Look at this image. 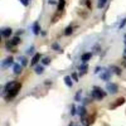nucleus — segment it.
<instances>
[{
  "label": "nucleus",
  "mask_w": 126,
  "mask_h": 126,
  "mask_svg": "<svg viewBox=\"0 0 126 126\" xmlns=\"http://www.w3.org/2000/svg\"><path fill=\"white\" fill-rule=\"evenodd\" d=\"M106 92H105L101 87H97V86H94L92 88V92H91V97L94 98V100H97V101H101L102 98L106 97Z\"/></svg>",
  "instance_id": "obj_1"
},
{
  "label": "nucleus",
  "mask_w": 126,
  "mask_h": 126,
  "mask_svg": "<svg viewBox=\"0 0 126 126\" xmlns=\"http://www.w3.org/2000/svg\"><path fill=\"white\" fill-rule=\"evenodd\" d=\"M20 88H22V83H16V85L12 88V90H10V91H8L5 94H4V97H5V100L6 101H10V100H13L15 96H16V94L19 93V91H20Z\"/></svg>",
  "instance_id": "obj_2"
},
{
  "label": "nucleus",
  "mask_w": 126,
  "mask_h": 126,
  "mask_svg": "<svg viewBox=\"0 0 126 126\" xmlns=\"http://www.w3.org/2000/svg\"><path fill=\"white\" fill-rule=\"evenodd\" d=\"M106 90L109 91V93L115 94V93H117V92H119V86L116 85V83H113V82H107Z\"/></svg>",
  "instance_id": "obj_3"
},
{
  "label": "nucleus",
  "mask_w": 126,
  "mask_h": 126,
  "mask_svg": "<svg viewBox=\"0 0 126 126\" xmlns=\"http://www.w3.org/2000/svg\"><path fill=\"white\" fill-rule=\"evenodd\" d=\"M111 75H112V72L110 71V68L109 69H106V68H103L102 71H101V75H100V77H101V79L102 81H110V78H111Z\"/></svg>",
  "instance_id": "obj_4"
},
{
  "label": "nucleus",
  "mask_w": 126,
  "mask_h": 126,
  "mask_svg": "<svg viewBox=\"0 0 126 126\" xmlns=\"http://www.w3.org/2000/svg\"><path fill=\"white\" fill-rule=\"evenodd\" d=\"M10 66H14V59H13L12 56L8 57V58H5V59L1 62V67H3L4 69L8 68V67H10Z\"/></svg>",
  "instance_id": "obj_5"
},
{
  "label": "nucleus",
  "mask_w": 126,
  "mask_h": 126,
  "mask_svg": "<svg viewBox=\"0 0 126 126\" xmlns=\"http://www.w3.org/2000/svg\"><path fill=\"white\" fill-rule=\"evenodd\" d=\"M0 33H1V37L3 38H9L10 35L13 34V29L12 28H3Z\"/></svg>",
  "instance_id": "obj_6"
},
{
  "label": "nucleus",
  "mask_w": 126,
  "mask_h": 126,
  "mask_svg": "<svg viewBox=\"0 0 126 126\" xmlns=\"http://www.w3.org/2000/svg\"><path fill=\"white\" fill-rule=\"evenodd\" d=\"M125 97H119L117 100H116V102H115L113 105H111V106H110V109H116V107H119L120 106V105H124L125 103Z\"/></svg>",
  "instance_id": "obj_7"
},
{
  "label": "nucleus",
  "mask_w": 126,
  "mask_h": 126,
  "mask_svg": "<svg viewBox=\"0 0 126 126\" xmlns=\"http://www.w3.org/2000/svg\"><path fill=\"white\" fill-rule=\"evenodd\" d=\"M87 69H88V66L86 64V63H82V64L78 67V73L81 76H83V75H86V73H87Z\"/></svg>",
  "instance_id": "obj_8"
},
{
  "label": "nucleus",
  "mask_w": 126,
  "mask_h": 126,
  "mask_svg": "<svg viewBox=\"0 0 126 126\" xmlns=\"http://www.w3.org/2000/svg\"><path fill=\"white\" fill-rule=\"evenodd\" d=\"M91 57H92V53H91V52L83 53V54L81 56V61H82V63H87V62L91 59Z\"/></svg>",
  "instance_id": "obj_9"
},
{
  "label": "nucleus",
  "mask_w": 126,
  "mask_h": 126,
  "mask_svg": "<svg viewBox=\"0 0 126 126\" xmlns=\"http://www.w3.org/2000/svg\"><path fill=\"white\" fill-rule=\"evenodd\" d=\"M73 78H72V76H66L64 77V85L68 87V88H71L72 86H73Z\"/></svg>",
  "instance_id": "obj_10"
},
{
  "label": "nucleus",
  "mask_w": 126,
  "mask_h": 126,
  "mask_svg": "<svg viewBox=\"0 0 126 126\" xmlns=\"http://www.w3.org/2000/svg\"><path fill=\"white\" fill-rule=\"evenodd\" d=\"M32 30H33V33H34L35 35H38V34L40 33V27H39V23H38V22H34L33 27H32Z\"/></svg>",
  "instance_id": "obj_11"
},
{
  "label": "nucleus",
  "mask_w": 126,
  "mask_h": 126,
  "mask_svg": "<svg viewBox=\"0 0 126 126\" xmlns=\"http://www.w3.org/2000/svg\"><path fill=\"white\" fill-rule=\"evenodd\" d=\"M39 59H40V53H35L33 56V58H32V61H30V64L32 66H35L37 63L39 62Z\"/></svg>",
  "instance_id": "obj_12"
},
{
  "label": "nucleus",
  "mask_w": 126,
  "mask_h": 126,
  "mask_svg": "<svg viewBox=\"0 0 126 126\" xmlns=\"http://www.w3.org/2000/svg\"><path fill=\"white\" fill-rule=\"evenodd\" d=\"M77 111H78V115L81 116V119H83L86 116V113H87V111H86V107L85 106H79L78 109H77Z\"/></svg>",
  "instance_id": "obj_13"
},
{
  "label": "nucleus",
  "mask_w": 126,
  "mask_h": 126,
  "mask_svg": "<svg viewBox=\"0 0 126 126\" xmlns=\"http://www.w3.org/2000/svg\"><path fill=\"white\" fill-rule=\"evenodd\" d=\"M110 71H111L112 73H115V75L121 76V68H120V67H116V66H110Z\"/></svg>",
  "instance_id": "obj_14"
},
{
  "label": "nucleus",
  "mask_w": 126,
  "mask_h": 126,
  "mask_svg": "<svg viewBox=\"0 0 126 126\" xmlns=\"http://www.w3.org/2000/svg\"><path fill=\"white\" fill-rule=\"evenodd\" d=\"M22 69H23V66H20V64H14L13 66L14 75H20V73H22Z\"/></svg>",
  "instance_id": "obj_15"
},
{
  "label": "nucleus",
  "mask_w": 126,
  "mask_h": 126,
  "mask_svg": "<svg viewBox=\"0 0 126 126\" xmlns=\"http://www.w3.org/2000/svg\"><path fill=\"white\" fill-rule=\"evenodd\" d=\"M52 49H54L56 52H58V53H63V49L61 48V46L57 43V42H54V43L52 44Z\"/></svg>",
  "instance_id": "obj_16"
},
{
  "label": "nucleus",
  "mask_w": 126,
  "mask_h": 126,
  "mask_svg": "<svg viewBox=\"0 0 126 126\" xmlns=\"http://www.w3.org/2000/svg\"><path fill=\"white\" fill-rule=\"evenodd\" d=\"M20 40H22V39H20V38L16 35V37H14L12 40H10V43H12V46H13V47H15V46H18V44L20 43Z\"/></svg>",
  "instance_id": "obj_17"
},
{
  "label": "nucleus",
  "mask_w": 126,
  "mask_h": 126,
  "mask_svg": "<svg viewBox=\"0 0 126 126\" xmlns=\"http://www.w3.org/2000/svg\"><path fill=\"white\" fill-rule=\"evenodd\" d=\"M44 72V66H37L35 67V73L37 75H43Z\"/></svg>",
  "instance_id": "obj_18"
},
{
  "label": "nucleus",
  "mask_w": 126,
  "mask_h": 126,
  "mask_svg": "<svg viewBox=\"0 0 126 126\" xmlns=\"http://www.w3.org/2000/svg\"><path fill=\"white\" fill-rule=\"evenodd\" d=\"M64 4H66V1H64V0H59V3H58V8H57V10H58V12L63 10V8H64Z\"/></svg>",
  "instance_id": "obj_19"
},
{
  "label": "nucleus",
  "mask_w": 126,
  "mask_h": 126,
  "mask_svg": "<svg viewBox=\"0 0 126 126\" xmlns=\"http://www.w3.org/2000/svg\"><path fill=\"white\" fill-rule=\"evenodd\" d=\"M81 96H82V90H78L77 93H76V96H75V101L79 102L81 101Z\"/></svg>",
  "instance_id": "obj_20"
},
{
  "label": "nucleus",
  "mask_w": 126,
  "mask_h": 126,
  "mask_svg": "<svg viewBox=\"0 0 126 126\" xmlns=\"http://www.w3.org/2000/svg\"><path fill=\"white\" fill-rule=\"evenodd\" d=\"M73 33V28L69 25V27H67L66 28V30H64V35H71Z\"/></svg>",
  "instance_id": "obj_21"
},
{
  "label": "nucleus",
  "mask_w": 126,
  "mask_h": 126,
  "mask_svg": "<svg viewBox=\"0 0 126 126\" xmlns=\"http://www.w3.org/2000/svg\"><path fill=\"white\" fill-rule=\"evenodd\" d=\"M106 3H107V0H98V4H97V8L98 9H102L105 5H106Z\"/></svg>",
  "instance_id": "obj_22"
},
{
  "label": "nucleus",
  "mask_w": 126,
  "mask_h": 126,
  "mask_svg": "<svg viewBox=\"0 0 126 126\" xmlns=\"http://www.w3.org/2000/svg\"><path fill=\"white\" fill-rule=\"evenodd\" d=\"M49 63H50V58L49 57H46V58L42 59V66H47V64H49Z\"/></svg>",
  "instance_id": "obj_23"
},
{
  "label": "nucleus",
  "mask_w": 126,
  "mask_h": 126,
  "mask_svg": "<svg viewBox=\"0 0 126 126\" xmlns=\"http://www.w3.org/2000/svg\"><path fill=\"white\" fill-rule=\"evenodd\" d=\"M19 61H20V63H22V66H23V67L28 64V61H27V58H25V57H20V58H19Z\"/></svg>",
  "instance_id": "obj_24"
},
{
  "label": "nucleus",
  "mask_w": 126,
  "mask_h": 126,
  "mask_svg": "<svg viewBox=\"0 0 126 126\" xmlns=\"http://www.w3.org/2000/svg\"><path fill=\"white\" fill-rule=\"evenodd\" d=\"M77 109H76V106H75V105H72V106H71V116H75V115L77 113V111H76Z\"/></svg>",
  "instance_id": "obj_25"
},
{
  "label": "nucleus",
  "mask_w": 126,
  "mask_h": 126,
  "mask_svg": "<svg viewBox=\"0 0 126 126\" xmlns=\"http://www.w3.org/2000/svg\"><path fill=\"white\" fill-rule=\"evenodd\" d=\"M27 54H34V47H33V46L29 47V48L27 49Z\"/></svg>",
  "instance_id": "obj_26"
},
{
  "label": "nucleus",
  "mask_w": 126,
  "mask_h": 126,
  "mask_svg": "<svg viewBox=\"0 0 126 126\" xmlns=\"http://www.w3.org/2000/svg\"><path fill=\"white\" fill-rule=\"evenodd\" d=\"M125 25H126V18H124V19H122V22L120 23V25H119V28H120V29H122V28H124Z\"/></svg>",
  "instance_id": "obj_27"
},
{
  "label": "nucleus",
  "mask_w": 126,
  "mask_h": 126,
  "mask_svg": "<svg viewBox=\"0 0 126 126\" xmlns=\"http://www.w3.org/2000/svg\"><path fill=\"white\" fill-rule=\"evenodd\" d=\"M19 1L22 3L24 6H28V5H29V0H19Z\"/></svg>",
  "instance_id": "obj_28"
},
{
  "label": "nucleus",
  "mask_w": 126,
  "mask_h": 126,
  "mask_svg": "<svg viewBox=\"0 0 126 126\" xmlns=\"http://www.w3.org/2000/svg\"><path fill=\"white\" fill-rule=\"evenodd\" d=\"M72 78H73V81L78 82V76H77V73H72Z\"/></svg>",
  "instance_id": "obj_29"
},
{
  "label": "nucleus",
  "mask_w": 126,
  "mask_h": 126,
  "mask_svg": "<svg viewBox=\"0 0 126 126\" xmlns=\"http://www.w3.org/2000/svg\"><path fill=\"white\" fill-rule=\"evenodd\" d=\"M103 68H100V67H96V69H94V73H96V75H97V73H100V71H102Z\"/></svg>",
  "instance_id": "obj_30"
},
{
  "label": "nucleus",
  "mask_w": 126,
  "mask_h": 126,
  "mask_svg": "<svg viewBox=\"0 0 126 126\" xmlns=\"http://www.w3.org/2000/svg\"><path fill=\"white\" fill-rule=\"evenodd\" d=\"M83 102H85V103H88V102H90V98H85V101H83Z\"/></svg>",
  "instance_id": "obj_31"
},
{
  "label": "nucleus",
  "mask_w": 126,
  "mask_h": 126,
  "mask_svg": "<svg viewBox=\"0 0 126 126\" xmlns=\"http://www.w3.org/2000/svg\"><path fill=\"white\" fill-rule=\"evenodd\" d=\"M124 39H125L124 42H125V46H126V34H125V37H124Z\"/></svg>",
  "instance_id": "obj_32"
},
{
  "label": "nucleus",
  "mask_w": 126,
  "mask_h": 126,
  "mask_svg": "<svg viewBox=\"0 0 126 126\" xmlns=\"http://www.w3.org/2000/svg\"><path fill=\"white\" fill-rule=\"evenodd\" d=\"M69 126H73V124H72V122H71V124H69Z\"/></svg>",
  "instance_id": "obj_33"
}]
</instances>
